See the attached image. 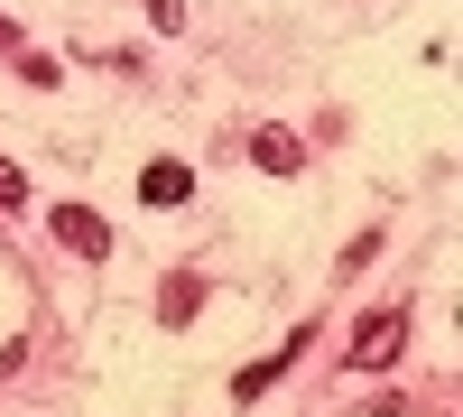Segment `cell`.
I'll use <instances>...</instances> for the list:
<instances>
[{
  "mask_svg": "<svg viewBox=\"0 0 463 417\" xmlns=\"http://www.w3.org/2000/svg\"><path fill=\"white\" fill-rule=\"evenodd\" d=\"M10 47H19V28H10V19H0V56H10Z\"/></svg>",
  "mask_w": 463,
  "mask_h": 417,
  "instance_id": "30bf717a",
  "label": "cell"
},
{
  "mask_svg": "<svg viewBox=\"0 0 463 417\" xmlns=\"http://www.w3.org/2000/svg\"><path fill=\"white\" fill-rule=\"evenodd\" d=\"M195 307H204V279H195V270H167V279H158V316H167V325H185Z\"/></svg>",
  "mask_w": 463,
  "mask_h": 417,
  "instance_id": "8992f818",
  "label": "cell"
},
{
  "mask_svg": "<svg viewBox=\"0 0 463 417\" xmlns=\"http://www.w3.org/2000/svg\"><path fill=\"white\" fill-rule=\"evenodd\" d=\"M250 158H260L269 176H297V167H306V148H297V130H279V121H260V130H250Z\"/></svg>",
  "mask_w": 463,
  "mask_h": 417,
  "instance_id": "5b68a950",
  "label": "cell"
},
{
  "mask_svg": "<svg viewBox=\"0 0 463 417\" xmlns=\"http://www.w3.org/2000/svg\"><path fill=\"white\" fill-rule=\"evenodd\" d=\"M185 195H195V167H176V158H148V167H139V204H148V213H167V204H185Z\"/></svg>",
  "mask_w": 463,
  "mask_h": 417,
  "instance_id": "277c9868",
  "label": "cell"
},
{
  "mask_svg": "<svg viewBox=\"0 0 463 417\" xmlns=\"http://www.w3.org/2000/svg\"><path fill=\"white\" fill-rule=\"evenodd\" d=\"M10 56H19V74H28V84H37V93H56V74H65L56 56H37V47H10Z\"/></svg>",
  "mask_w": 463,
  "mask_h": 417,
  "instance_id": "52a82bcc",
  "label": "cell"
},
{
  "mask_svg": "<svg viewBox=\"0 0 463 417\" xmlns=\"http://www.w3.org/2000/svg\"><path fill=\"white\" fill-rule=\"evenodd\" d=\"M399 353H408V307H371L353 325V371H390Z\"/></svg>",
  "mask_w": 463,
  "mask_h": 417,
  "instance_id": "6da1fadb",
  "label": "cell"
},
{
  "mask_svg": "<svg viewBox=\"0 0 463 417\" xmlns=\"http://www.w3.org/2000/svg\"><path fill=\"white\" fill-rule=\"evenodd\" d=\"M47 232H56L74 260H111V223H102L93 204H56V213H47Z\"/></svg>",
  "mask_w": 463,
  "mask_h": 417,
  "instance_id": "3957f363",
  "label": "cell"
},
{
  "mask_svg": "<svg viewBox=\"0 0 463 417\" xmlns=\"http://www.w3.org/2000/svg\"><path fill=\"white\" fill-rule=\"evenodd\" d=\"M148 28H158V37H176V28H185V0H148Z\"/></svg>",
  "mask_w": 463,
  "mask_h": 417,
  "instance_id": "9c48e42d",
  "label": "cell"
},
{
  "mask_svg": "<svg viewBox=\"0 0 463 417\" xmlns=\"http://www.w3.org/2000/svg\"><path fill=\"white\" fill-rule=\"evenodd\" d=\"M306 344H316V334L297 325V334H288L279 353H260V362H241V371H232V399H241V408H260V390H279L288 371H297V353H306Z\"/></svg>",
  "mask_w": 463,
  "mask_h": 417,
  "instance_id": "7a4b0ae2",
  "label": "cell"
},
{
  "mask_svg": "<svg viewBox=\"0 0 463 417\" xmlns=\"http://www.w3.org/2000/svg\"><path fill=\"white\" fill-rule=\"evenodd\" d=\"M19 204H28V167L0 158V213H19Z\"/></svg>",
  "mask_w": 463,
  "mask_h": 417,
  "instance_id": "ba28073f",
  "label": "cell"
}]
</instances>
